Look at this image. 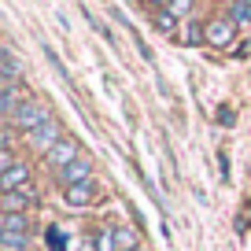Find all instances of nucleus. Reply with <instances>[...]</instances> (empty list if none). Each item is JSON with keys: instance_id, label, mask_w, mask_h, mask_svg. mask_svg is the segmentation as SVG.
Returning <instances> with one entry per match:
<instances>
[{"instance_id": "19", "label": "nucleus", "mask_w": 251, "mask_h": 251, "mask_svg": "<svg viewBox=\"0 0 251 251\" xmlns=\"http://www.w3.org/2000/svg\"><path fill=\"white\" fill-rule=\"evenodd\" d=\"M218 122L222 126H233V107H218Z\"/></svg>"}, {"instance_id": "7", "label": "nucleus", "mask_w": 251, "mask_h": 251, "mask_svg": "<svg viewBox=\"0 0 251 251\" xmlns=\"http://www.w3.org/2000/svg\"><path fill=\"white\" fill-rule=\"evenodd\" d=\"M63 200H67V207H74V211L89 207V203L96 200V181H78V185H67V188H63Z\"/></svg>"}, {"instance_id": "20", "label": "nucleus", "mask_w": 251, "mask_h": 251, "mask_svg": "<svg viewBox=\"0 0 251 251\" xmlns=\"http://www.w3.org/2000/svg\"><path fill=\"white\" fill-rule=\"evenodd\" d=\"M137 251H144V248H137Z\"/></svg>"}, {"instance_id": "5", "label": "nucleus", "mask_w": 251, "mask_h": 251, "mask_svg": "<svg viewBox=\"0 0 251 251\" xmlns=\"http://www.w3.org/2000/svg\"><path fill=\"white\" fill-rule=\"evenodd\" d=\"M0 207H4V211H23V214H30V207L37 211V207H41V192H37V185H26V188H19V192H8V196H0Z\"/></svg>"}, {"instance_id": "13", "label": "nucleus", "mask_w": 251, "mask_h": 251, "mask_svg": "<svg viewBox=\"0 0 251 251\" xmlns=\"http://www.w3.org/2000/svg\"><path fill=\"white\" fill-rule=\"evenodd\" d=\"M115 244H118V251H137L141 248V233L129 226H115Z\"/></svg>"}, {"instance_id": "8", "label": "nucleus", "mask_w": 251, "mask_h": 251, "mask_svg": "<svg viewBox=\"0 0 251 251\" xmlns=\"http://www.w3.org/2000/svg\"><path fill=\"white\" fill-rule=\"evenodd\" d=\"M78 181H93V159H85V155H81L78 163H71L67 170H59V174H55V185H59V188L78 185Z\"/></svg>"}, {"instance_id": "1", "label": "nucleus", "mask_w": 251, "mask_h": 251, "mask_svg": "<svg viewBox=\"0 0 251 251\" xmlns=\"http://www.w3.org/2000/svg\"><path fill=\"white\" fill-rule=\"evenodd\" d=\"M48 118H55V115H52V107H48V103L41 100V96L26 93V96H23V103L15 107V115H11V118H4V126L26 137V133H33V129H41V126L48 122Z\"/></svg>"}, {"instance_id": "16", "label": "nucleus", "mask_w": 251, "mask_h": 251, "mask_svg": "<svg viewBox=\"0 0 251 251\" xmlns=\"http://www.w3.org/2000/svg\"><path fill=\"white\" fill-rule=\"evenodd\" d=\"M0 251H30V233H0Z\"/></svg>"}, {"instance_id": "4", "label": "nucleus", "mask_w": 251, "mask_h": 251, "mask_svg": "<svg viewBox=\"0 0 251 251\" xmlns=\"http://www.w3.org/2000/svg\"><path fill=\"white\" fill-rule=\"evenodd\" d=\"M236 30H240V26H236V23H229L226 15L207 19V45H211V48H218V52H226V48H233Z\"/></svg>"}, {"instance_id": "9", "label": "nucleus", "mask_w": 251, "mask_h": 251, "mask_svg": "<svg viewBox=\"0 0 251 251\" xmlns=\"http://www.w3.org/2000/svg\"><path fill=\"white\" fill-rule=\"evenodd\" d=\"M151 26H155L159 33H166V37H177L185 23H181V19H174L166 8H151Z\"/></svg>"}, {"instance_id": "2", "label": "nucleus", "mask_w": 251, "mask_h": 251, "mask_svg": "<svg viewBox=\"0 0 251 251\" xmlns=\"http://www.w3.org/2000/svg\"><path fill=\"white\" fill-rule=\"evenodd\" d=\"M63 137H67V133H63V122H59V118H48V122L41 126V129L26 133V148H30L33 155H41V159H45L48 151H52L55 144L63 141Z\"/></svg>"}, {"instance_id": "11", "label": "nucleus", "mask_w": 251, "mask_h": 251, "mask_svg": "<svg viewBox=\"0 0 251 251\" xmlns=\"http://www.w3.org/2000/svg\"><path fill=\"white\" fill-rule=\"evenodd\" d=\"M181 45H207V23L188 19V23L181 26Z\"/></svg>"}, {"instance_id": "10", "label": "nucleus", "mask_w": 251, "mask_h": 251, "mask_svg": "<svg viewBox=\"0 0 251 251\" xmlns=\"http://www.w3.org/2000/svg\"><path fill=\"white\" fill-rule=\"evenodd\" d=\"M30 229H33L30 214H23V211H4L0 214V233H30Z\"/></svg>"}, {"instance_id": "14", "label": "nucleus", "mask_w": 251, "mask_h": 251, "mask_svg": "<svg viewBox=\"0 0 251 251\" xmlns=\"http://www.w3.org/2000/svg\"><path fill=\"white\" fill-rule=\"evenodd\" d=\"M159 8H166L174 19L188 23V19H192V8H196V0H159Z\"/></svg>"}, {"instance_id": "17", "label": "nucleus", "mask_w": 251, "mask_h": 251, "mask_svg": "<svg viewBox=\"0 0 251 251\" xmlns=\"http://www.w3.org/2000/svg\"><path fill=\"white\" fill-rule=\"evenodd\" d=\"M0 71H4V81H23V67H19V59H15V52H4V63H0Z\"/></svg>"}, {"instance_id": "6", "label": "nucleus", "mask_w": 251, "mask_h": 251, "mask_svg": "<svg viewBox=\"0 0 251 251\" xmlns=\"http://www.w3.org/2000/svg\"><path fill=\"white\" fill-rule=\"evenodd\" d=\"M26 185H33L30 163H15L11 170L0 174V192H4V196H8V192H19V188H26Z\"/></svg>"}, {"instance_id": "18", "label": "nucleus", "mask_w": 251, "mask_h": 251, "mask_svg": "<svg viewBox=\"0 0 251 251\" xmlns=\"http://www.w3.org/2000/svg\"><path fill=\"white\" fill-rule=\"evenodd\" d=\"M45 240H48V251H67V233H63L59 226H48Z\"/></svg>"}, {"instance_id": "3", "label": "nucleus", "mask_w": 251, "mask_h": 251, "mask_svg": "<svg viewBox=\"0 0 251 251\" xmlns=\"http://www.w3.org/2000/svg\"><path fill=\"white\" fill-rule=\"evenodd\" d=\"M78 159H81V144L74 141V137H63V141L45 155V166H48L52 174H59V170H67L71 163H78Z\"/></svg>"}, {"instance_id": "12", "label": "nucleus", "mask_w": 251, "mask_h": 251, "mask_svg": "<svg viewBox=\"0 0 251 251\" xmlns=\"http://www.w3.org/2000/svg\"><path fill=\"white\" fill-rule=\"evenodd\" d=\"M93 244H85L89 251H118V244H115V226H103V229H96L93 236H89Z\"/></svg>"}, {"instance_id": "15", "label": "nucleus", "mask_w": 251, "mask_h": 251, "mask_svg": "<svg viewBox=\"0 0 251 251\" xmlns=\"http://www.w3.org/2000/svg\"><path fill=\"white\" fill-rule=\"evenodd\" d=\"M226 19L236 23V26L251 23V4H248V0H229V4H226Z\"/></svg>"}]
</instances>
